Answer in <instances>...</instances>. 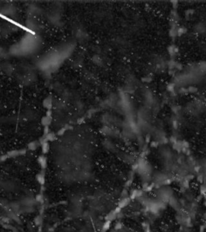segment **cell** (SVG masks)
I'll list each match as a JSON object with an SVG mask.
<instances>
[{"label": "cell", "instance_id": "6da1fadb", "mask_svg": "<svg viewBox=\"0 0 206 232\" xmlns=\"http://www.w3.org/2000/svg\"><path fill=\"white\" fill-rule=\"evenodd\" d=\"M159 196L160 197V200L162 202L170 201L171 199V192L168 189H163L160 191Z\"/></svg>", "mask_w": 206, "mask_h": 232}]
</instances>
